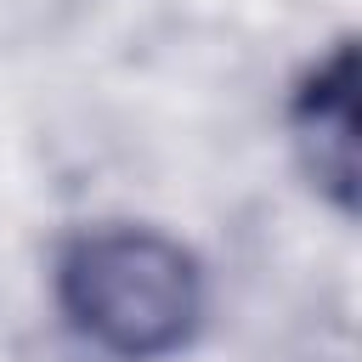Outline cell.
<instances>
[{
    "mask_svg": "<svg viewBox=\"0 0 362 362\" xmlns=\"http://www.w3.org/2000/svg\"><path fill=\"white\" fill-rule=\"evenodd\" d=\"M351 130H356V107H351V45H334L300 85L294 96V141L305 147V164L322 187L351 192Z\"/></svg>",
    "mask_w": 362,
    "mask_h": 362,
    "instance_id": "7a4b0ae2",
    "label": "cell"
},
{
    "mask_svg": "<svg viewBox=\"0 0 362 362\" xmlns=\"http://www.w3.org/2000/svg\"><path fill=\"white\" fill-rule=\"evenodd\" d=\"M62 322L113 362H164L192 345L209 288L198 255L141 221L79 226L51 260Z\"/></svg>",
    "mask_w": 362,
    "mask_h": 362,
    "instance_id": "6da1fadb",
    "label": "cell"
}]
</instances>
